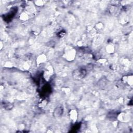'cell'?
<instances>
[{"instance_id": "cell-4", "label": "cell", "mask_w": 133, "mask_h": 133, "mask_svg": "<svg viewBox=\"0 0 133 133\" xmlns=\"http://www.w3.org/2000/svg\"><path fill=\"white\" fill-rule=\"evenodd\" d=\"M46 60H47L46 56L44 54H41L37 57V59H36L37 64L40 65V64H43V63H44L46 61Z\"/></svg>"}, {"instance_id": "cell-3", "label": "cell", "mask_w": 133, "mask_h": 133, "mask_svg": "<svg viewBox=\"0 0 133 133\" xmlns=\"http://www.w3.org/2000/svg\"><path fill=\"white\" fill-rule=\"evenodd\" d=\"M78 112L75 109H72L69 112V117L73 122L77 121L78 119Z\"/></svg>"}, {"instance_id": "cell-2", "label": "cell", "mask_w": 133, "mask_h": 133, "mask_svg": "<svg viewBox=\"0 0 133 133\" xmlns=\"http://www.w3.org/2000/svg\"><path fill=\"white\" fill-rule=\"evenodd\" d=\"M64 112V108L62 106H58L54 111V116L56 118L61 117Z\"/></svg>"}, {"instance_id": "cell-6", "label": "cell", "mask_w": 133, "mask_h": 133, "mask_svg": "<svg viewBox=\"0 0 133 133\" xmlns=\"http://www.w3.org/2000/svg\"><path fill=\"white\" fill-rule=\"evenodd\" d=\"M133 76L132 75H130V76H126L124 77L123 80L125 82V83L128 84L129 85H133Z\"/></svg>"}, {"instance_id": "cell-10", "label": "cell", "mask_w": 133, "mask_h": 133, "mask_svg": "<svg viewBox=\"0 0 133 133\" xmlns=\"http://www.w3.org/2000/svg\"><path fill=\"white\" fill-rule=\"evenodd\" d=\"M35 3L36 5L39 6H42L44 4V2L42 1H35Z\"/></svg>"}, {"instance_id": "cell-8", "label": "cell", "mask_w": 133, "mask_h": 133, "mask_svg": "<svg viewBox=\"0 0 133 133\" xmlns=\"http://www.w3.org/2000/svg\"><path fill=\"white\" fill-rule=\"evenodd\" d=\"M19 19L20 20L23 21H26L28 20L29 19V16L28 14L26 12H23L22 13H21L19 16Z\"/></svg>"}, {"instance_id": "cell-5", "label": "cell", "mask_w": 133, "mask_h": 133, "mask_svg": "<svg viewBox=\"0 0 133 133\" xmlns=\"http://www.w3.org/2000/svg\"><path fill=\"white\" fill-rule=\"evenodd\" d=\"M66 59H67L69 60H71L74 59V57L75 56V51H74V49L70 50L68 51L66 54Z\"/></svg>"}, {"instance_id": "cell-1", "label": "cell", "mask_w": 133, "mask_h": 133, "mask_svg": "<svg viewBox=\"0 0 133 133\" xmlns=\"http://www.w3.org/2000/svg\"><path fill=\"white\" fill-rule=\"evenodd\" d=\"M87 71L83 68H78L74 70L72 72V77L77 80H81L85 78Z\"/></svg>"}, {"instance_id": "cell-9", "label": "cell", "mask_w": 133, "mask_h": 133, "mask_svg": "<svg viewBox=\"0 0 133 133\" xmlns=\"http://www.w3.org/2000/svg\"><path fill=\"white\" fill-rule=\"evenodd\" d=\"M104 27L103 26V24L101 23H98L96 25V28L97 30H101Z\"/></svg>"}, {"instance_id": "cell-7", "label": "cell", "mask_w": 133, "mask_h": 133, "mask_svg": "<svg viewBox=\"0 0 133 133\" xmlns=\"http://www.w3.org/2000/svg\"><path fill=\"white\" fill-rule=\"evenodd\" d=\"M106 49L107 53L111 54L115 52V46L112 44H109L106 46Z\"/></svg>"}]
</instances>
